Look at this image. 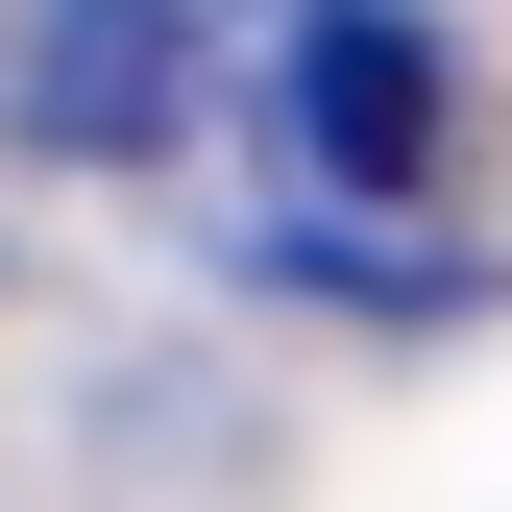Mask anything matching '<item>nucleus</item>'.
Segmentation results:
<instances>
[{
    "instance_id": "obj_1",
    "label": "nucleus",
    "mask_w": 512,
    "mask_h": 512,
    "mask_svg": "<svg viewBox=\"0 0 512 512\" xmlns=\"http://www.w3.org/2000/svg\"><path fill=\"white\" fill-rule=\"evenodd\" d=\"M439 147H464V49L317 0V25H293V171H317V196H439Z\"/></svg>"
},
{
    "instance_id": "obj_2",
    "label": "nucleus",
    "mask_w": 512,
    "mask_h": 512,
    "mask_svg": "<svg viewBox=\"0 0 512 512\" xmlns=\"http://www.w3.org/2000/svg\"><path fill=\"white\" fill-rule=\"evenodd\" d=\"M171 122H196V0H49V25H25V147L147 171Z\"/></svg>"
}]
</instances>
